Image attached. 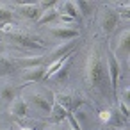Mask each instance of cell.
I'll return each instance as SVG.
<instances>
[{
  "label": "cell",
  "instance_id": "cell-21",
  "mask_svg": "<svg viewBox=\"0 0 130 130\" xmlns=\"http://www.w3.org/2000/svg\"><path fill=\"white\" fill-rule=\"evenodd\" d=\"M13 16H14V13H13V9H11L9 6L0 4V27L11 23V22H13Z\"/></svg>",
  "mask_w": 130,
  "mask_h": 130
},
{
  "label": "cell",
  "instance_id": "cell-5",
  "mask_svg": "<svg viewBox=\"0 0 130 130\" xmlns=\"http://www.w3.org/2000/svg\"><path fill=\"white\" fill-rule=\"evenodd\" d=\"M57 103L66 110V112H73L75 109L84 105V98L80 93H64L57 96Z\"/></svg>",
  "mask_w": 130,
  "mask_h": 130
},
{
  "label": "cell",
  "instance_id": "cell-6",
  "mask_svg": "<svg viewBox=\"0 0 130 130\" xmlns=\"http://www.w3.org/2000/svg\"><path fill=\"white\" fill-rule=\"evenodd\" d=\"M118 22H119V13H118V11H114V9H110V7H105V9L102 11L100 25H102V30H103L105 34H110V32L116 29Z\"/></svg>",
  "mask_w": 130,
  "mask_h": 130
},
{
  "label": "cell",
  "instance_id": "cell-20",
  "mask_svg": "<svg viewBox=\"0 0 130 130\" xmlns=\"http://www.w3.org/2000/svg\"><path fill=\"white\" fill-rule=\"evenodd\" d=\"M16 70V64L13 62L11 57H6V55H0V77L4 75H9Z\"/></svg>",
  "mask_w": 130,
  "mask_h": 130
},
{
  "label": "cell",
  "instance_id": "cell-26",
  "mask_svg": "<svg viewBox=\"0 0 130 130\" xmlns=\"http://www.w3.org/2000/svg\"><path fill=\"white\" fill-rule=\"evenodd\" d=\"M68 130H73V128H68Z\"/></svg>",
  "mask_w": 130,
  "mask_h": 130
},
{
  "label": "cell",
  "instance_id": "cell-9",
  "mask_svg": "<svg viewBox=\"0 0 130 130\" xmlns=\"http://www.w3.org/2000/svg\"><path fill=\"white\" fill-rule=\"evenodd\" d=\"M71 62H73V54H68L64 59H62V62H61V66L54 71V75L50 77L55 84H59V82H62V80H66V77H68V71H70V66H71Z\"/></svg>",
  "mask_w": 130,
  "mask_h": 130
},
{
  "label": "cell",
  "instance_id": "cell-1",
  "mask_svg": "<svg viewBox=\"0 0 130 130\" xmlns=\"http://www.w3.org/2000/svg\"><path fill=\"white\" fill-rule=\"evenodd\" d=\"M86 80H87V86L94 93H98L102 98H112L107 59H103L100 43H94L93 48L89 50V57H87V64H86Z\"/></svg>",
  "mask_w": 130,
  "mask_h": 130
},
{
  "label": "cell",
  "instance_id": "cell-25",
  "mask_svg": "<svg viewBox=\"0 0 130 130\" xmlns=\"http://www.w3.org/2000/svg\"><path fill=\"white\" fill-rule=\"evenodd\" d=\"M20 130H32V128H29V126H23V128H20Z\"/></svg>",
  "mask_w": 130,
  "mask_h": 130
},
{
  "label": "cell",
  "instance_id": "cell-17",
  "mask_svg": "<svg viewBox=\"0 0 130 130\" xmlns=\"http://www.w3.org/2000/svg\"><path fill=\"white\" fill-rule=\"evenodd\" d=\"M59 9V14H66V16H70V18H73V20H80V14H78V11H77V7H75V2H62V4H55Z\"/></svg>",
  "mask_w": 130,
  "mask_h": 130
},
{
  "label": "cell",
  "instance_id": "cell-3",
  "mask_svg": "<svg viewBox=\"0 0 130 130\" xmlns=\"http://www.w3.org/2000/svg\"><path fill=\"white\" fill-rule=\"evenodd\" d=\"M107 59V70H109V78H110V89H112V98L116 100L118 96V78H119V61L112 52L105 54Z\"/></svg>",
  "mask_w": 130,
  "mask_h": 130
},
{
  "label": "cell",
  "instance_id": "cell-10",
  "mask_svg": "<svg viewBox=\"0 0 130 130\" xmlns=\"http://www.w3.org/2000/svg\"><path fill=\"white\" fill-rule=\"evenodd\" d=\"M18 13L22 16H25L27 20H32V22H38L43 14L41 7L38 4H20L18 6Z\"/></svg>",
  "mask_w": 130,
  "mask_h": 130
},
{
  "label": "cell",
  "instance_id": "cell-27",
  "mask_svg": "<svg viewBox=\"0 0 130 130\" xmlns=\"http://www.w3.org/2000/svg\"><path fill=\"white\" fill-rule=\"evenodd\" d=\"M98 130H102V128H98Z\"/></svg>",
  "mask_w": 130,
  "mask_h": 130
},
{
  "label": "cell",
  "instance_id": "cell-23",
  "mask_svg": "<svg viewBox=\"0 0 130 130\" xmlns=\"http://www.w3.org/2000/svg\"><path fill=\"white\" fill-rule=\"evenodd\" d=\"M45 130H62L61 126H48V128H45Z\"/></svg>",
  "mask_w": 130,
  "mask_h": 130
},
{
  "label": "cell",
  "instance_id": "cell-16",
  "mask_svg": "<svg viewBox=\"0 0 130 130\" xmlns=\"http://www.w3.org/2000/svg\"><path fill=\"white\" fill-rule=\"evenodd\" d=\"M27 103H25V100L22 98V96H16L11 103H9V112L14 116V118H23L25 114H27Z\"/></svg>",
  "mask_w": 130,
  "mask_h": 130
},
{
  "label": "cell",
  "instance_id": "cell-19",
  "mask_svg": "<svg viewBox=\"0 0 130 130\" xmlns=\"http://www.w3.org/2000/svg\"><path fill=\"white\" fill-rule=\"evenodd\" d=\"M68 112L59 105V103H54L52 105V110H50V116H48V121L50 123H62L66 119Z\"/></svg>",
  "mask_w": 130,
  "mask_h": 130
},
{
  "label": "cell",
  "instance_id": "cell-11",
  "mask_svg": "<svg viewBox=\"0 0 130 130\" xmlns=\"http://www.w3.org/2000/svg\"><path fill=\"white\" fill-rule=\"evenodd\" d=\"M50 34L57 39H62V41H68V39H75L78 38V30L73 29V27H68V25H59V27H52L50 29Z\"/></svg>",
  "mask_w": 130,
  "mask_h": 130
},
{
  "label": "cell",
  "instance_id": "cell-4",
  "mask_svg": "<svg viewBox=\"0 0 130 130\" xmlns=\"http://www.w3.org/2000/svg\"><path fill=\"white\" fill-rule=\"evenodd\" d=\"M9 39L14 41L16 45L27 48V50H43L46 45L43 41H39L38 38H32V36H27V34H20V32H11L9 34Z\"/></svg>",
  "mask_w": 130,
  "mask_h": 130
},
{
  "label": "cell",
  "instance_id": "cell-12",
  "mask_svg": "<svg viewBox=\"0 0 130 130\" xmlns=\"http://www.w3.org/2000/svg\"><path fill=\"white\" fill-rule=\"evenodd\" d=\"M71 116L75 118L77 125L80 126V130H87V126L93 123V116H91V110L84 109V107H78L71 112Z\"/></svg>",
  "mask_w": 130,
  "mask_h": 130
},
{
  "label": "cell",
  "instance_id": "cell-22",
  "mask_svg": "<svg viewBox=\"0 0 130 130\" xmlns=\"http://www.w3.org/2000/svg\"><path fill=\"white\" fill-rule=\"evenodd\" d=\"M75 7L80 14V18H89L91 13H93V6L89 2H84V0H78V2H75Z\"/></svg>",
  "mask_w": 130,
  "mask_h": 130
},
{
  "label": "cell",
  "instance_id": "cell-18",
  "mask_svg": "<svg viewBox=\"0 0 130 130\" xmlns=\"http://www.w3.org/2000/svg\"><path fill=\"white\" fill-rule=\"evenodd\" d=\"M57 18H59V11H57V7H50V9L43 11L41 18H39L36 23H38V25H46V23L50 25V23H55Z\"/></svg>",
  "mask_w": 130,
  "mask_h": 130
},
{
  "label": "cell",
  "instance_id": "cell-14",
  "mask_svg": "<svg viewBox=\"0 0 130 130\" xmlns=\"http://www.w3.org/2000/svg\"><path fill=\"white\" fill-rule=\"evenodd\" d=\"M45 71L46 68L45 66H36V68H27L22 71V78L25 82H39L45 78Z\"/></svg>",
  "mask_w": 130,
  "mask_h": 130
},
{
  "label": "cell",
  "instance_id": "cell-8",
  "mask_svg": "<svg viewBox=\"0 0 130 130\" xmlns=\"http://www.w3.org/2000/svg\"><path fill=\"white\" fill-rule=\"evenodd\" d=\"M16 98V87L11 80L7 78H0V102L11 103Z\"/></svg>",
  "mask_w": 130,
  "mask_h": 130
},
{
  "label": "cell",
  "instance_id": "cell-7",
  "mask_svg": "<svg viewBox=\"0 0 130 130\" xmlns=\"http://www.w3.org/2000/svg\"><path fill=\"white\" fill-rule=\"evenodd\" d=\"M78 45V39H68V41H62L61 45H57L50 54H48V61H55V59H62V57H66L68 54H71L73 52V48Z\"/></svg>",
  "mask_w": 130,
  "mask_h": 130
},
{
  "label": "cell",
  "instance_id": "cell-15",
  "mask_svg": "<svg viewBox=\"0 0 130 130\" xmlns=\"http://www.w3.org/2000/svg\"><path fill=\"white\" fill-rule=\"evenodd\" d=\"M128 38H130V32H128V29H125L121 34H119V38H118V46H116V54L114 55H118V57H126L128 55ZM116 57V59H118Z\"/></svg>",
  "mask_w": 130,
  "mask_h": 130
},
{
  "label": "cell",
  "instance_id": "cell-24",
  "mask_svg": "<svg viewBox=\"0 0 130 130\" xmlns=\"http://www.w3.org/2000/svg\"><path fill=\"white\" fill-rule=\"evenodd\" d=\"M116 130H128V126H119V128H116Z\"/></svg>",
  "mask_w": 130,
  "mask_h": 130
},
{
  "label": "cell",
  "instance_id": "cell-2",
  "mask_svg": "<svg viewBox=\"0 0 130 130\" xmlns=\"http://www.w3.org/2000/svg\"><path fill=\"white\" fill-rule=\"evenodd\" d=\"M22 98L25 100L27 107H34L36 110L45 112V114H50L52 105L55 103L52 91H48L45 87H25Z\"/></svg>",
  "mask_w": 130,
  "mask_h": 130
},
{
  "label": "cell",
  "instance_id": "cell-13",
  "mask_svg": "<svg viewBox=\"0 0 130 130\" xmlns=\"http://www.w3.org/2000/svg\"><path fill=\"white\" fill-rule=\"evenodd\" d=\"M13 62L16 64V68H36V66H43L45 62V57L43 55H29V57H18V59H13Z\"/></svg>",
  "mask_w": 130,
  "mask_h": 130
}]
</instances>
